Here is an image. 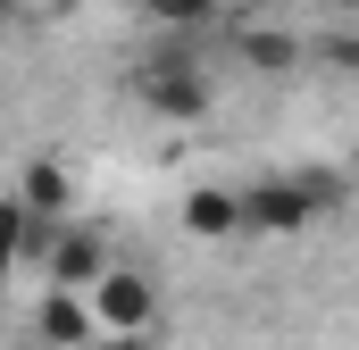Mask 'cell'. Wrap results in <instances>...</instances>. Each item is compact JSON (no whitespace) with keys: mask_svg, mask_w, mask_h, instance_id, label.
Wrapping results in <instances>:
<instances>
[{"mask_svg":"<svg viewBox=\"0 0 359 350\" xmlns=\"http://www.w3.org/2000/svg\"><path fill=\"white\" fill-rule=\"evenodd\" d=\"M84 300H92V326H100L109 342H134V334H151V317H159V284L134 275V267H109Z\"/></svg>","mask_w":359,"mask_h":350,"instance_id":"obj_1","label":"cell"},{"mask_svg":"<svg viewBox=\"0 0 359 350\" xmlns=\"http://www.w3.org/2000/svg\"><path fill=\"white\" fill-rule=\"evenodd\" d=\"M234 200H243V234H268V242H292V234H309V225H318V209H309V192L292 183V167L243 183Z\"/></svg>","mask_w":359,"mask_h":350,"instance_id":"obj_2","label":"cell"},{"mask_svg":"<svg viewBox=\"0 0 359 350\" xmlns=\"http://www.w3.org/2000/svg\"><path fill=\"white\" fill-rule=\"evenodd\" d=\"M42 267H50V292H92L117 259H109V234H92V225H59L50 251H42Z\"/></svg>","mask_w":359,"mask_h":350,"instance_id":"obj_3","label":"cell"},{"mask_svg":"<svg viewBox=\"0 0 359 350\" xmlns=\"http://www.w3.org/2000/svg\"><path fill=\"white\" fill-rule=\"evenodd\" d=\"M17 200H25V217L50 234V225H67V209H76V175L59 167V159H25V167H17Z\"/></svg>","mask_w":359,"mask_h":350,"instance_id":"obj_4","label":"cell"},{"mask_svg":"<svg viewBox=\"0 0 359 350\" xmlns=\"http://www.w3.org/2000/svg\"><path fill=\"white\" fill-rule=\"evenodd\" d=\"M234 50H243L251 76H292V67L309 59V34H292V25H243Z\"/></svg>","mask_w":359,"mask_h":350,"instance_id":"obj_5","label":"cell"},{"mask_svg":"<svg viewBox=\"0 0 359 350\" xmlns=\"http://www.w3.org/2000/svg\"><path fill=\"white\" fill-rule=\"evenodd\" d=\"M184 234H201V242H234V234H243V200H234L226 183H192V192H184Z\"/></svg>","mask_w":359,"mask_h":350,"instance_id":"obj_6","label":"cell"},{"mask_svg":"<svg viewBox=\"0 0 359 350\" xmlns=\"http://www.w3.org/2000/svg\"><path fill=\"white\" fill-rule=\"evenodd\" d=\"M34 326H42V342H50V350H84L92 334H100V326H92V300H84V292H50Z\"/></svg>","mask_w":359,"mask_h":350,"instance_id":"obj_7","label":"cell"},{"mask_svg":"<svg viewBox=\"0 0 359 350\" xmlns=\"http://www.w3.org/2000/svg\"><path fill=\"white\" fill-rule=\"evenodd\" d=\"M217 8H226V0H142V17H151L159 34H209Z\"/></svg>","mask_w":359,"mask_h":350,"instance_id":"obj_8","label":"cell"},{"mask_svg":"<svg viewBox=\"0 0 359 350\" xmlns=\"http://www.w3.org/2000/svg\"><path fill=\"white\" fill-rule=\"evenodd\" d=\"M34 234H42V225H34V217H25V200L8 192V200H0V275H8V267L25 259V251H42ZM50 234H59V225H50Z\"/></svg>","mask_w":359,"mask_h":350,"instance_id":"obj_9","label":"cell"},{"mask_svg":"<svg viewBox=\"0 0 359 350\" xmlns=\"http://www.w3.org/2000/svg\"><path fill=\"white\" fill-rule=\"evenodd\" d=\"M292 183L309 192V209H318V217H334V209L351 200V183H343V175H334V167H292Z\"/></svg>","mask_w":359,"mask_h":350,"instance_id":"obj_10","label":"cell"},{"mask_svg":"<svg viewBox=\"0 0 359 350\" xmlns=\"http://www.w3.org/2000/svg\"><path fill=\"white\" fill-rule=\"evenodd\" d=\"M309 59H326L334 76H359V34H318V42H309Z\"/></svg>","mask_w":359,"mask_h":350,"instance_id":"obj_11","label":"cell"},{"mask_svg":"<svg viewBox=\"0 0 359 350\" xmlns=\"http://www.w3.org/2000/svg\"><path fill=\"white\" fill-rule=\"evenodd\" d=\"M8 34H17V0H0V42H8Z\"/></svg>","mask_w":359,"mask_h":350,"instance_id":"obj_12","label":"cell"},{"mask_svg":"<svg viewBox=\"0 0 359 350\" xmlns=\"http://www.w3.org/2000/svg\"><path fill=\"white\" fill-rule=\"evenodd\" d=\"M100 350H151V334H134V342H100Z\"/></svg>","mask_w":359,"mask_h":350,"instance_id":"obj_13","label":"cell"},{"mask_svg":"<svg viewBox=\"0 0 359 350\" xmlns=\"http://www.w3.org/2000/svg\"><path fill=\"white\" fill-rule=\"evenodd\" d=\"M326 8H359V0H326Z\"/></svg>","mask_w":359,"mask_h":350,"instance_id":"obj_14","label":"cell"}]
</instances>
